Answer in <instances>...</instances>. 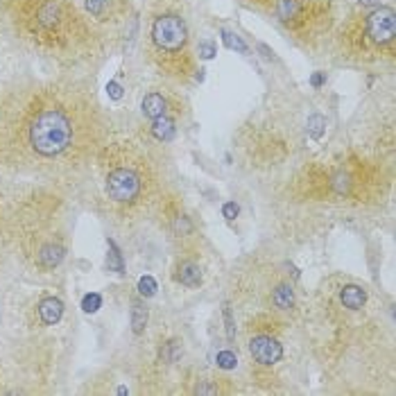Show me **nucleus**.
<instances>
[{"label": "nucleus", "instance_id": "obj_2", "mask_svg": "<svg viewBox=\"0 0 396 396\" xmlns=\"http://www.w3.org/2000/svg\"><path fill=\"white\" fill-rule=\"evenodd\" d=\"M16 39L64 68L98 59L102 34L73 0H0Z\"/></svg>", "mask_w": 396, "mask_h": 396}, {"label": "nucleus", "instance_id": "obj_14", "mask_svg": "<svg viewBox=\"0 0 396 396\" xmlns=\"http://www.w3.org/2000/svg\"><path fill=\"white\" fill-rule=\"evenodd\" d=\"M367 299H369L367 290L356 286V283H347V286L340 288V304H342V308H347L351 313L363 311L367 306Z\"/></svg>", "mask_w": 396, "mask_h": 396}, {"label": "nucleus", "instance_id": "obj_12", "mask_svg": "<svg viewBox=\"0 0 396 396\" xmlns=\"http://www.w3.org/2000/svg\"><path fill=\"white\" fill-rule=\"evenodd\" d=\"M84 10L96 23H118L129 12V0H84Z\"/></svg>", "mask_w": 396, "mask_h": 396}, {"label": "nucleus", "instance_id": "obj_3", "mask_svg": "<svg viewBox=\"0 0 396 396\" xmlns=\"http://www.w3.org/2000/svg\"><path fill=\"white\" fill-rule=\"evenodd\" d=\"M102 197L120 225H136L154 213L163 191L161 166L148 143L134 136H109L96 154Z\"/></svg>", "mask_w": 396, "mask_h": 396}, {"label": "nucleus", "instance_id": "obj_27", "mask_svg": "<svg viewBox=\"0 0 396 396\" xmlns=\"http://www.w3.org/2000/svg\"><path fill=\"white\" fill-rule=\"evenodd\" d=\"M200 53H202V57H204V59H211V57L215 55L213 43H202V46H200Z\"/></svg>", "mask_w": 396, "mask_h": 396}, {"label": "nucleus", "instance_id": "obj_1", "mask_svg": "<svg viewBox=\"0 0 396 396\" xmlns=\"http://www.w3.org/2000/svg\"><path fill=\"white\" fill-rule=\"evenodd\" d=\"M109 123L93 91L50 80L0 109V161L46 179H73L96 161Z\"/></svg>", "mask_w": 396, "mask_h": 396}, {"label": "nucleus", "instance_id": "obj_8", "mask_svg": "<svg viewBox=\"0 0 396 396\" xmlns=\"http://www.w3.org/2000/svg\"><path fill=\"white\" fill-rule=\"evenodd\" d=\"M272 12L288 37L313 53L340 23L338 0H274Z\"/></svg>", "mask_w": 396, "mask_h": 396}, {"label": "nucleus", "instance_id": "obj_15", "mask_svg": "<svg viewBox=\"0 0 396 396\" xmlns=\"http://www.w3.org/2000/svg\"><path fill=\"white\" fill-rule=\"evenodd\" d=\"M177 118L179 116H175V114H166L157 120H152L150 136L157 143H170L177 134Z\"/></svg>", "mask_w": 396, "mask_h": 396}, {"label": "nucleus", "instance_id": "obj_28", "mask_svg": "<svg viewBox=\"0 0 396 396\" xmlns=\"http://www.w3.org/2000/svg\"><path fill=\"white\" fill-rule=\"evenodd\" d=\"M311 84L315 86V89H320V86L324 84V75H322V73H317V75H313V77H311Z\"/></svg>", "mask_w": 396, "mask_h": 396}, {"label": "nucleus", "instance_id": "obj_22", "mask_svg": "<svg viewBox=\"0 0 396 396\" xmlns=\"http://www.w3.org/2000/svg\"><path fill=\"white\" fill-rule=\"evenodd\" d=\"M139 290H141L143 297H152L154 292H157V281H154L152 277H143L139 281Z\"/></svg>", "mask_w": 396, "mask_h": 396}, {"label": "nucleus", "instance_id": "obj_29", "mask_svg": "<svg viewBox=\"0 0 396 396\" xmlns=\"http://www.w3.org/2000/svg\"><path fill=\"white\" fill-rule=\"evenodd\" d=\"M378 3H381V0H360L363 7H378Z\"/></svg>", "mask_w": 396, "mask_h": 396}, {"label": "nucleus", "instance_id": "obj_7", "mask_svg": "<svg viewBox=\"0 0 396 396\" xmlns=\"http://www.w3.org/2000/svg\"><path fill=\"white\" fill-rule=\"evenodd\" d=\"M148 57L168 80L188 84L195 77V53L179 0H157L150 14Z\"/></svg>", "mask_w": 396, "mask_h": 396}, {"label": "nucleus", "instance_id": "obj_25", "mask_svg": "<svg viewBox=\"0 0 396 396\" xmlns=\"http://www.w3.org/2000/svg\"><path fill=\"white\" fill-rule=\"evenodd\" d=\"M247 3L254 5V7H258V10H263V12H270L272 5H274V0H247Z\"/></svg>", "mask_w": 396, "mask_h": 396}, {"label": "nucleus", "instance_id": "obj_9", "mask_svg": "<svg viewBox=\"0 0 396 396\" xmlns=\"http://www.w3.org/2000/svg\"><path fill=\"white\" fill-rule=\"evenodd\" d=\"M238 150L249 170H272L283 166L299 148L295 129L272 116L254 118L238 134Z\"/></svg>", "mask_w": 396, "mask_h": 396}, {"label": "nucleus", "instance_id": "obj_13", "mask_svg": "<svg viewBox=\"0 0 396 396\" xmlns=\"http://www.w3.org/2000/svg\"><path fill=\"white\" fill-rule=\"evenodd\" d=\"M172 279L184 288H200L204 281V270L200 265V256L186 254L175 258V268H172Z\"/></svg>", "mask_w": 396, "mask_h": 396}, {"label": "nucleus", "instance_id": "obj_4", "mask_svg": "<svg viewBox=\"0 0 396 396\" xmlns=\"http://www.w3.org/2000/svg\"><path fill=\"white\" fill-rule=\"evenodd\" d=\"M392 186V170L383 161L349 152L331 161L304 163L290 177V200L311 204L374 206Z\"/></svg>", "mask_w": 396, "mask_h": 396}, {"label": "nucleus", "instance_id": "obj_16", "mask_svg": "<svg viewBox=\"0 0 396 396\" xmlns=\"http://www.w3.org/2000/svg\"><path fill=\"white\" fill-rule=\"evenodd\" d=\"M37 308H39V320H41V324H46V326L57 324L59 320H62V315H64V304H62V299H57V297L41 299Z\"/></svg>", "mask_w": 396, "mask_h": 396}, {"label": "nucleus", "instance_id": "obj_17", "mask_svg": "<svg viewBox=\"0 0 396 396\" xmlns=\"http://www.w3.org/2000/svg\"><path fill=\"white\" fill-rule=\"evenodd\" d=\"M148 306H145V301L143 299H136L134 304H132V329L134 333H143L145 331V326H148Z\"/></svg>", "mask_w": 396, "mask_h": 396}, {"label": "nucleus", "instance_id": "obj_19", "mask_svg": "<svg viewBox=\"0 0 396 396\" xmlns=\"http://www.w3.org/2000/svg\"><path fill=\"white\" fill-rule=\"evenodd\" d=\"M324 129H326V118H322V116H311V118H308V134H311L315 141L322 139Z\"/></svg>", "mask_w": 396, "mask_h": 396}, {"label": "nucleus", "instance_id": "obj_18", "mask_svg": "<svg viewBox=\"0 0 396 396\" xmlns=\"http://www.w3.org/2000/svg\"><path fill=\"white\" fill-rule=\"evenodd\" d=\"M107 265H109V270H114L118 274H123L125 272V263H123V256H120L118 252V247L114 240H109V256H107Z\"/></svg>", "mask_w": 396, "mask_h": 396}, {"label": "nucleus", "instance_id": "obj_26", "mask_svg": "<svg viewBox=\"0 0 396 396\" xmlns=\"http://www.w3.org/2000/svg\"><path fill=\"white\" fill-rule=\"evenodd\" d=\"M107 91H109V96L114 98V100H118L120 96H123V86H120V84H116V82H109Z\"/></svg>", "mask_w": 396, "mask_h": 396}, {"label": "nucleus", "instance_id": "obj_6", "mask_svg": "<svg viewBox=\"0 0 396 396\" xmlns=\"http://www.w3.org/2000/svg\"><path fill=\"white\" fill-rule=\"evenodd\" d=\"M333 46L344 62L381 64L396 57V12L394 7H363L333 30Z\"/></svg>", "mask_w": 396, "mask_h": 396}, {"label": "nucleus", "instance_id": "obj_23", "mask_svg": "<svg viewBox=\"0 0 396 396\" xmlns=\"http://www.w3.org/2000/svg\"><path fill=\"white\" fill-rule=\"evenodd\" d=\"M218 365L222 369H234L236 367V356L231 354V351H222V354H218Z\"/></svg>", "mask_w": 396, "mask_h": 396}, {"label": "nucleus", "instance_id": "obj_5", "mask_svg": "<svg viewBox=\"0 0 396 396\" xmlns=\"http://www.w3.org/2000/svg\"><path fill=\"white\" fill-rule=\"evenodd\" d=\"M10 236L32 270L55 272L68 252V220L64 202L53 193L37 188L19 197L10 211Z\"/></svg>", "mask_w": 396, "mask_h": 396}, {"label": "nucleus", "instance_id": "obj_24", "mask_svg": "<svg viewBox=\"0 0 396 396\" xmlns=\"http://www.w3.org/2000/svg\"><path fill=\"white\" fill-rule=\"evenodd\" d=\"M238 204L236 202H227L225 206H222V213H225V218L227 220H236V215H238Z\"/></svg>", "mask_w": 396, "mask_h": 396}, {"label": "nucleus", "instance_id": "obj_21", "mask_svg": "<svg viewBox=\"0 0 396 396\" xmlns=\"http://www.w3.org/2000/svg\"><path fill=\"white\" fill-rule=\"evenodd\" d=\"M222 39H225V43L229 48H236V50H240V53H247V46L243 41H240V37L238 34H231V32H222Z\"/></svg>", "mask_w": 396, "mask_h": 396}, {"label": "nucleus", "instance_id": "obj_20", "mask_svg": "<svg viewBox=\"0 0 396 396\" xmlns=\"http://www.w3.org/2000/svg\"><path fill=\"white\" fill-rule=\"evenodd\" d=\"M100 306H102V297L96 295V292H93V295H86L82 299V308H84L86 313H96Z\"/></svg>", "mask_w": 396, "mask_h": 396}, {"label": "nucleus", "instance_id": "obj_11", "mask_svg": "<svg viewBox=\"0 0 396 396\" xmlns=\"http://www.w3.org/2000/svg\"><path fill=\"white\" fill-rule=\"evenodd\" d=\"M141 114H143V118H148L150 123H152V120L161 118V116H166V114L182 116L184 114V102L179 100L177 96H172V93L152 91L141 102Z\"/></svg>", "mask_w": 396, "mask_h": 396}, {"label": "nucleus", "instance_id": "obj_10", "mask_svg": "<svg viewBox=\"0 0 396 396\" xmlns=\"http://www.w3.org/2000/svg\"><path fill=\"white\" fill-rule=\"evenodd\" d=\"M154 218H159L163 234L175 247L177 256H200V240L202 231L193 220L191 211L186 209L184 197L175 191H161L157 206H154Z\"/></svg>", "mask_w": 396, "mask_h": 396}]
</instances>
